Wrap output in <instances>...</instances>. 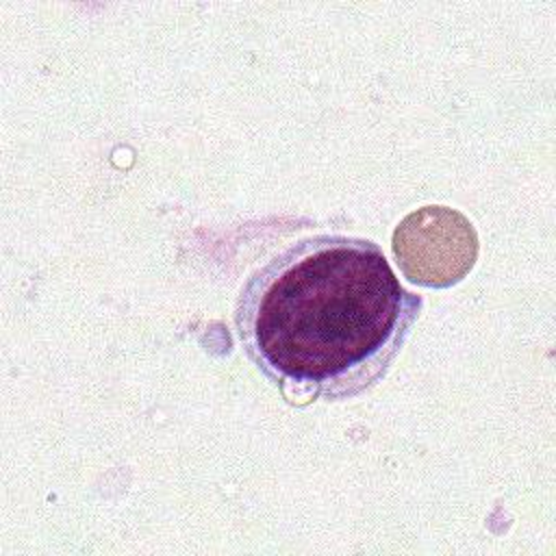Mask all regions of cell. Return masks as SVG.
<instances>
[{
    "label": "cell",
    "instance_id": "6da1fadb",
    "mask_svg": "<svg viewBox=\"0 0 556 556\" xmlns=\"http://www.w3.org/2000/svg\"><path fill=\"white\" fill-rule=\"evenodd\" d=\"M421 306L378 243L311 235L245 278L235 328L245 356L291 404L330 402L384 378Z\"/></svg>",
    "mask_w": 556,
    "mask_h": 556
},
{
    "label": "cell",
    "instance_id": "7a4b0ae2",
    "mask_svg": "<svg viewBox=\"0 0 556 556\" xmlns=\"http://www.w3.org/2000/svg\"><path fill=\"white\" fill-rule=\"evenodd\" d=\"M478 241L471 224L454 208L424 206L395 228L393 254L408 280L447 287L473 265Z\"/></svg>",
    "mask_w": 556,
    "mask_h": 556
}]
</instances>
